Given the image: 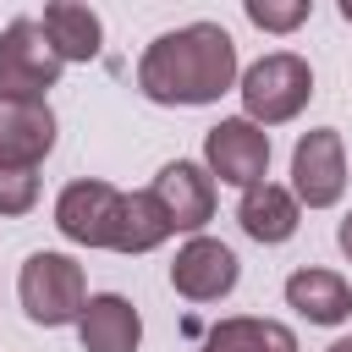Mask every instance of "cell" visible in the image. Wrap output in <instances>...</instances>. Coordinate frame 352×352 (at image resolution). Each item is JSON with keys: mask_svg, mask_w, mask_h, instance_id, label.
I'll return each mask as SVG.
<instances>
[{"mask_svg": "<svg viewBox=\"0 0 352 352\" xmlns=\"http://www.w3.org/2000/svg\"><path fill=\"white\" fill-rule=\"evenodd\" d=\"M55 148L50 99H0V170H38Z\"/></svg>", "mask_w": 352, "mask_h": 352, "instance_id": "8", "label": "cell"}, {"mask_svg": "<svg viewBox=\"0 0 352 352\" xmlns=\"http://www.w3.org/2000/svg\"><path fill=\"white\" fill-rule=\"evenodd\" d=\"M138 88L154 104H214L226 88H236V38L220 22L170 28L143 50Z\"/></svg>", "mask_w": 352, "mask_h": 352, "instance_id": "1", "label": "cell"}, {"mask_svg": "<svg viewBox=\"0 0 352 352\" xmlns=\"http://www.w3.org/2000/svg\"><path fill=\"white\" fill-rule=\"evenodd\" d=\"M236 275H242V264H236V253L220 236H192L176 253V264H170V286L187 302H220V297H231Z\"/></svg>", "mask_w": 352, "mask_h": 352, "instance_id": "10", "label": "cell"}, {"mask_svg": "<svg viewBox=\"0 0 352 352\" xmlns=\"http://www.w3.org/2000/svg\"><path fill=\"white\" fill-rule=\"evenodd\" d=\"M165 236H176L170 231V220H165V209H160V198L154 192H126L121 198V220H116V253H154Z\"/></svg>", "mask_w": 352, "mask_h": 352, "instance_id": "16", "label": "cell"}, {"mask_svg": "<svg viewBox=\"0 0 352 352\" xmlns=\"http://www.w3.org/2000/svg\"><path fill=\"white\" fill-rule=\"evenodd\" d=\"M198 352H297V336L292 324L280 319H253V314H236V319H220Z\"/></svg>", "mask_w": 352, "mask_h": 352, "instance_id": "15", "label": "cell"}, {"mask_svg": "<svg viewBox=\"0 0 352 352\" xmlns=\"http://www.w3.org/2000/svg\"><path fill=\"white\" fill-rule=\"evenodd\" d=\"M148 192L160 198L170 231H192V236H198V231L214 220V176H209L204 165H192V160L160 165V176H154Z\"/></svg>", "mask_w": 352, "mask_h": 352, "instance_id": "9", "label": "cell"}, {"mask_svg": "<svg viewBox=\"0 0 352 352\" xmlns=\"http://www.w3.org/2000/svg\"><path fill=\"white\" fill-rule=\"evenodd\" d=\"M38 28H44V38H50V50H55L60 60H94V55L104 50V22H99L94 6L50 0L44 16H38Z\"/></svg>", "mask_w": 352, "mask_h": 352, "instance_id": "13", "label": "cell"}, {"mask_svg": "<svg viewBox=\"0 0 352 352\" xmlns=\"http://www.w3.org/2000/svg\"><path fill=\"white\" fill-rule=\"evenodd\" d=\"M336 242H341V253L352 258V209H346V220H341V231H336Z\"/></svg>", "mask_w": 352, "mask_h": 352, "instance_id": "19", "label": "cell"}, {"mask_svg": "<svg viewBox=\"0 0 352 352\" xmlns=\"http://www.w3.org/2000/svg\"><path fill=\"white\" fill-rule=\"evenodd\" d=\"M121 198L126 192H116L110 182H94V176L72 182L55 198V231L66 242H77V248H110L116 242V220H121Z\"/></svg>", "mask_w": 352, "mask_h": 352, "instance_id": "7", "label": "cell"}, {"mask_svg": "<svg viewBox=\"0 0 352 352\" xmlns=\"http://www.w3.org/2000/svg\"><path fill=\"white\" fill-rule=\"evenodd\" d=\"M324 352H352V341H330V346H324Z\"/></svg>", "mask_w": 352, "mask_h": 352, "instance_id": "20", "label": "cell"}, {"mask_svg": "<svg viewBox=\"0 0 352 352\" xmlns=\"http://www.w3.org/2000/svg\"><path fill=\"white\" fill-rule=\"evenodd\" d=\"M77 341H82V352H138L143 319L121 292H99L77 314Z\"/></svg>", "mask_w": 352, "mask_h": 352, "instance_id": "11", "label": "cell"}, {"mask_svg": "<svg viewBox=\"0 0 352 352\" xmlns=\"http://www.w3.org/2000/svg\"><path fill=\"white\" fill-rule=\"evenodd\" d=\"M346 192V148H341V132L336 126H314L297 138L292 148V198L297 209H330L341 204Z\"/></svg>", "mask_w": 352, "mask_h": 352, "instance_id": "5", "label": "cell"}, {"mask_svg": "<svg viewBox=\"0 0 352 352\" xmlns=\"http://www.w3.org/2000/svg\"><path fill=\"white\" fill-rule=\"evenodd\" d=\"M236 94H242V110H248L253 126H280V121H292V116L308 110V99H314V66L302 55H292V50L258 55L242 72Z\"/></svg>", "mask_w": 352, "mask_h": 352, "instance_id": "3", "label": "cell"}, {"mask_svg": "<svg viewBox=\"0 0 352 352\" xmlns=\"http://www.w3.org/2000/svg\"><path fill=\"white\" fill-rule=\"evenodd\" d=\"M248 11V22L253 28H264V33H292V28H302L308 16H314V0H248L242 6Z\"/></svg>", "mask_w": 352, "mask_h": 352, "instance_id": "17", "label": "cell"}, {"mask_svg": "<svg viewBox=\"0 0 352 352\" xmlns=\"http://www.w3.org/2000/svg\"><path fill=\"white\" fill-rule=\"evenodd\" d=\"M341 16H346V22H352V0H341Z\"/></svg>", "mask_w": 352, "mask_h": 352, "instance_id": "21", "label": "cell"}, {"mask_svg": "<svg viewBox=\"0 0 352 352\" xmlns=\"http://www.w3.org/2000/svg\"><path fill=\"white\" fill-rule=\"evenodd\" d=\"M286 302L308 319V324H346L352 319V286L336 270H292L286 275Z\"/></svg>", "mask_w": 352, "mask_h": 352, "instance_id": "14", "label": "cell"}, {"mask_svg": "<svg viewBox=\"0 0 352 352\" xmlns=\"http://www.w3.org/2000/svg\"><path fill=\"white\" fill-rule=\"evenodd\" d=\"M60 55L50 50L38 16H16L0 33V99H44L60 82Z\"/></svg>", "mask_w": 352, "mask_h": 352, "instance_id": "4", "label": "cell"}, {"mask_svg": "<svg viewBox=\"0 0 352 352\" xmlns=\"http://www.w3.org/2000/svg\"><path fill=\"white\" fill-rule=\"evenodd\" d=\"M16 297L28 308L33 324L44 330H60V324H77L82 302H88V275L72 253H55V248H38L22 258V275H16Z\"/></svg>", "mask_w": 352, "mask_h": 352, "instance_id": "2", "label": "cell"}, {"mask_svg": "<svg viewBox=\"0 0 352 352\" xmlns=\"http://www.w3.org/2000/svg\"><path fill=\"white\" fill-rule=\"evenodd\" d=\"M38 204V170H0V214H28Z\"/></svg>", "mask_w": 352, "mask_h": 352, "instance_id": "18", "label": "cell"}, {"mask_svg": "<svg viewBox=\"0 0 352 352\" xmlns=\"http://www.w3.org/2000/svg\"><path fill=\"white\" fill-rule=\"evenodd\" d=\"M204 170L231 182V187H242V192L258 187L264 170H270V132L253 126L248 116H231V121L209 126L204 132Z\"/></svg>", "mask_w": 352, "mask_h": 352, "instance_id": "6", "label": "cell"}, {"mask_svg": "<svg viewBox=\"0 0 352 352\" xmlns=\"http://www.w3.org/2000/svg\"><path fill=\"white\" fill-rule=\"evenodd\" d=\"M297 220H302V209H297L292 187H280V182H258V187H248L242 204H236V226H242L253 242H264V248L292 242V236H297Z\"/></svg>", "mask_w": 352, "mask_h": 352, "instance_id": "12", "label": "cell"}]
</instances>
